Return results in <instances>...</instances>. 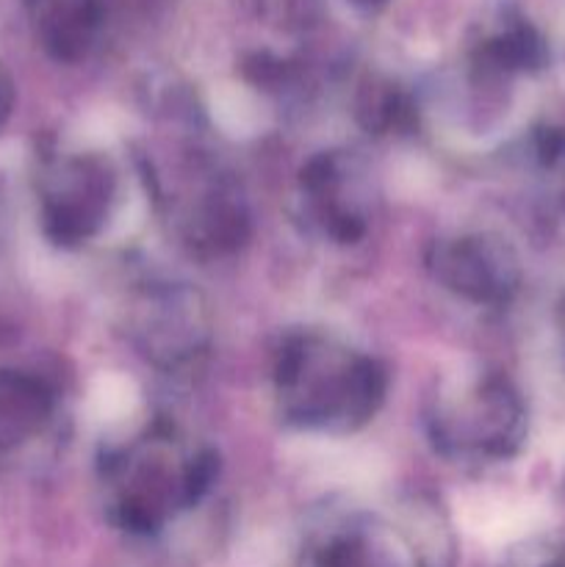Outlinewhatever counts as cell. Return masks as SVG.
<instances>
[{
  "label": "cell",
  "mask_w": 565,
  "mask_h": 567,
  "mask_svg": "<svg viewBox=\"0 0 565 567\" xmlns=\"http://www.w3.org/2000/svg\"><path fill=\"white\" fill-rule=\"evenodd\" d=\"M277 415L305 435H355L377 419L388 371L366 349L325 330L288 332L271 358Z\"/></svg>",
  "instance_id": "obj_1"
},
{
  "label": "cell",
  "mask_w": 565,
  "mask_h": 567,
  "mask_svg": "<svg viewBox=\"0 0 565 567\" xmlns=\"http://www.w3.org/2000/svg\"><path fill=\"white\" fill-rule=\"evenodd\" d=\"M219 457L170 421H153L114 443L100 463L105 509L116 529L153 537L192 513L216 485Z\"/></svg>",
  "instance_id": "obj_2"
},
{
  "label": "cell",
  "mask_w": 565,
  "mask_h": 567,
  "mask_svg": "<svg viewBox=\"0 0 565 567\" xmlns=\"http://www.w3.org/2000/svg\"><path fill=\"white\" fill-rule=\"evenodd\" d=\"M44 236L64 249L97 244L116 221L125 199V175L100 147L55 150L37 172Z\"/></svg>",
  "instance_id": "obj_3"
},
{
  "label": "cell",
  "mask_w": 565,
  "mask_h": 567,
  "mask_svg": "<svg viewBox=\"0 0 565 567\" xmlns=\"http://www.w3.org/2000/svg\"><path fill=\"white\" fill-rule=\"evenodd\" d=\"M427 435L454 463L504 460L518 443L521 408L507 382L493 374L446 377L427 402Z\"/></svg>",
  "instance_id": "obj_4"
},
{
  "label": "cell",
  "mask_w": 565,
  "mask_h": 567,
  "mask_svg": "<svg viewBox=\"0 0 565 567\" xmlns=\"http://www.w3.org/2000/svg\"><path fill=\"white\" fill-rule=\"evenodd\" d=\"M131 347L158 371L194 369L214 338L210 308L188 282L150 280L131 291L125 308Z\"/></svg>",
  "instance_id": "obj_5"
},
{
  "label": "cell",
  "mask_w": 565,
  "mask_h": 567,
  "mask_svg": "<svg viewBox=\"0 0 565 567\" xmlns=\"http://www.w3.org/2000/svg\"><path fill=\"white\" fill-rule=\"evenodd\" d=\"M299 205L310 230L338 247H355L371 230L374 192L363 161L349 150H321L299 172Z\"/></svg>",
  "instance_id": "obj_6"
},
{
  "label": "cell",
  "mask_w": 565,
  "mask_h": 567,
  "mask_svg": "<svg viewBox=\"0 0 565 567\" xmlns=\"http://www.w3.org/2000/svg\"><path fill=\"white\" fill-rule=\"evenodd\" d=\"M427 266L438 286L463 305L493 308L515 288V255L496 233H449L432 244Z\"/></svg>",
  "instance_id": "obj_7"
},
{
  "label": "cell",
  "mask_w": 565,
  "mask_h": 567,
  "mask_svg": "<svg viewBox=\"0 0 565 567\" xmlns=\"http://www.w3.org/2000/svg\"><path fill=\"white\" fill-rule=\"evenodd\" d=\"M59 396L44 377L0 369V454L17 452L50 430Z\"/></svg>",
  "instance_id": "obj_8"
},
{
  "label": "cell",
  "mask_w": 565,
  "mask_h": 567,
  "mask_svg": "<svg viewBox=\"0 0 565 567\" xmlns=\"http://www.w3.org/2000/svg\"><path fill=\"white\" fill-rule=\"evenodd\" d=\"M25 6L48 55L75 64L92 53L103 22L100 0H25Z\"/></svg>",
  "instance_id": "obj_9"
},
{
  "label": "cell",
  "mask_w": 565,
  "mask_h": 567,
  "mask_svg": "<svg viewBox=\"0 0 565 567\" xmlns=\"http://www.w3.org/2000/svg\"><path fill=\"white\" fill-rule=\"evenodd\" d=\"M399 535L377 518H355L321 543L316 567H393Z\"/></svg>",
  "instance_id": "obj_10"
},
{
  "label": "cell",
  "mask_w": 565,
  "mask_h": 567,
  "mask_svg": "<svg viewBox=\"0 0 565 567\" xmlns=\"http://www.w3.org/2000/svg\"><path fill=\"white\" fill-rule=\"evenodd\" d=\"M9 105H11V89H9V78L3 75V70H0V122L6 120V114H9Z\"/></svg>",
  "instance_id": "obj_11"
}]
</instances>
